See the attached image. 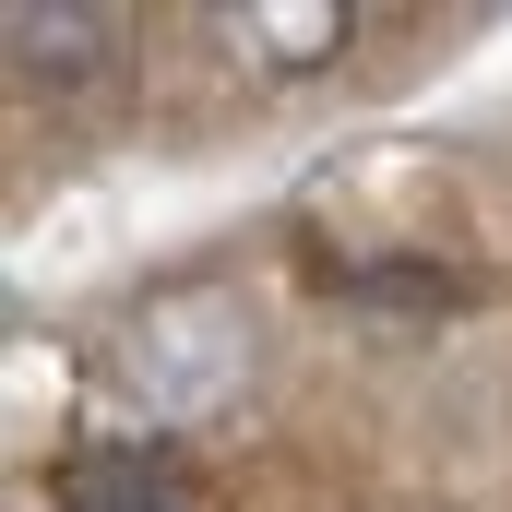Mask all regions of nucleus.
<instances>
[{"mask_svg": "<svg viewBox=\"0 0 512 512\" xmlns=\"http://www.w3.org/2000/svg\"><path fill=\"white\" fill-rule=\"evenodd\" d=\"M108 370L155 405V441H167V429L215 417L227 393L251 382V310H239L227 286H167L155 310H131V334H120Z\"/></svg>", "mask_w": 512, "mask_h": 512, "instance_id": "f257e3e1", "label": "nucleus"}, {"mask_svg": "<svg viewBox=\"0 0 512 512\" xmlns=\"http://www.w3.org/2000/svg\"><path fill=\"white\" fill-rule=\"evenodd\" d=\"M48 501L60 512H203V489H191V465L167 441H72Z\"/></svg>", "mask_w": 512, "mask_h": 512, "instance_id": "f03ea898", "label": "nucleus"}, {"mask_svg": "<svg viewBox=\"0 0 512 512\" xmlns=\"http://www.w3.org/2000/svg\"><path fill=\"white\" fill-rule=\"evenodd\" d=\"M0 48H12V72H24V84H96V72H108V48H120V12H96V0H72V12L12 0Z\"/></svg>", "mask_w": 512, "mask_h": 512, "instance_id": "7ed1b4c3", "label": "nucleus"}, {"mask_svg": "<svg viewBox=\"0 0 512 512\" xmlns=\"http://www.w3.org/2000/svg\"><path fill=\"white\" fill-rule=\"evenodd\" d=\"M215 36L262 48V72H322V60H346L358 12H334V0H251V12H215Z\"/></svg>", "mask_w": 512, "mask_h": 512, "instance_id": "20e7f679", "label": "nucleus"}]
</instances>
